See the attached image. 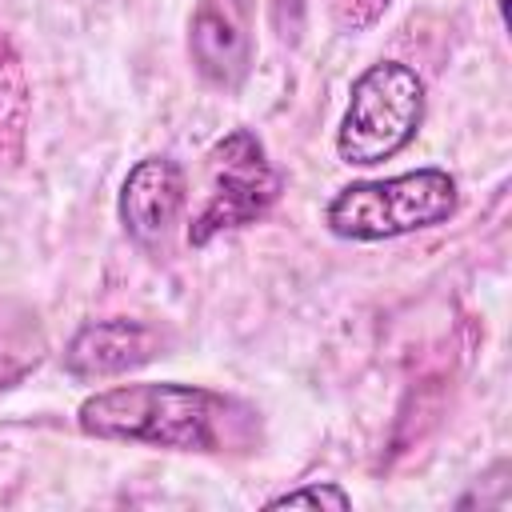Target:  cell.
<instances>
[{
  "mask_svg": "<svg viewBox=\"0 0 512 512\" xmlns=\"http://www.w3.org/2000/svg\"><path fill=\"white\" fill-rule=\"evenodd\" d=\"M76 424L96 440H128L176 452H252L260 440V412L228 392L200 384H116L92 392L76 408Z\"/></svg>",
  "mask_w": 512,
  "mask_h": 512,
  "instance_id": "1",
  "label": "cell"
},
{
  "mask_svg": "<svg viewBox=\"0 0 512 512\" xmlns=\"http://www.w3.org/2000/svg\"><path fill=\"white\" fill-rule=\"evenodd\" d=\"M456 180L444 168H416L388 180L344 184L328 208L324 224L340 240H392L432 224H444L456 212Z\"/></svg>",
  "mask_w": 512,
  "mask_h": 512,
  "instance_id": "2",
  "label": "cell"
},
{
  "mask_svg": "<svg viewBox=\"0 0 512 512\" xmlns=\"http://www.w3.org/2000/svg\"><path fill=\"white\" fill-rule=\"evenodd\" d=\"M424 124V80L400 60L368 64L352 88L336 128V156L356 168H372L404 152Z\"/></svg>",
  "mask_w": 512,
  "mask_h": 512,
  "instance_id": "3",
  "label": "cell"
},
{
  "mask_svg": "<svg viewBox=\"0 0 512 512\" xmlns=\"http://www.w3.org/2000/svg\"><path fill=\"white\" fill-rule=\"evenodd\" d=\"M204 168H208V196L188 224L192 248H204L220 232H236L264 220L284 188V176L272 168L260 136L248 128H232L228 136H220L208 148Z\"/></svg>",
  "mask_w": 512,
  "mask_h": 512,
  "instance_id": "4",
  "label": "cell"
},
{
  "mask_svg": "<svg viewBox=\"0 0 512 512\" xmlns=\"http://www.w3.org/2000/svg\"><path fill=\"white\" fill-rule=\"evenodd\" d=\"M116 212L132 244L152 256H168V240L184 212V168L164 152L136 160L120 184Z\"/></svg>",
  "mask_w": 512,
  "mask_h": 512,
  "instance_id": "5",
  "label": "cell"
},
{
  "mask_svg": "<svg viewBox=\"0 0 512 512\" xmlns=\"http://www.w3.org/2000/svg\"><path fill=\"white\" fill-rule=\"evenodd\" d=\"M188 56L204 84L236 92L252 72L248 0H196L188 20Z\"/></svg>",
  "mask_w": 512,
  "mask_h": 512,
  "instance_id": "6",
  "label": "cell"
},
{
  "mask_svg": "<svg viewBox=\"0 0 512 512\" xmlns=\"http://www.w3.org/2000/svg\"><path fill=\"white\" fill-rule=\"evenodd\" d=\"M168 336L132 316H112V320H88L76 328V336L64 348V372L72 380H108L124 376L156 356H164Z\"/></svg>",
  "mask_w": 512,
  "mask_h": 512,
  "instance_id": "7",
  "label": "cell"
},
{
  "mask_svg": "<svg viewBox=\"0 0 512 512\" xmlns=\"http://www.w3.org/2000/svg\"><path fill=\"white\" fill-rule=\"evenodd\" d=\"M28 120H32V88L24 60L0 24V176L16 172L28 148Z\"/></svg>",
  "mask_w": 512,
  "mask_h": 512,
  "instance_id": "8",
  "label": "cell"
},
{
  "mask_svg": "<svg viewBox=\"0 0 512 512\" xmlns=\"http://www.w3.org/2000/svg\"><path fill=\"white\" fill-rule=\"evenodd\" d=\"M48 352L36 312L12 296H0V392L16 388L28 372L40 368Z\"/></svg>",
  "mask_w": 512,
  "mask_h": 512,
  "instance_id": "9",
  "label": "cell"
},
{
  "mask_svg": "<svg viewBox=\"0 0 512 512\" xmlns=\"http://www.w3.org/2000/svg\"><path fill=\"white\" fill-rule=\"evenodd\" d=\"M268 508H352V496L324 480V484H304V488H288L280 496L268 500Z\"/></svg>",
  "mask_w": 512,
  "mask_h": 512,
  "instance_id": "10",
  "label": "cell"
},
{
  "mask_svg": "<svg viewBox=\"0 0 512 512\" xmlns=\"http://www.w3.org/2000/svg\"><path fill=\"white\" fill-rule=\"evenodd\" d=\"M392 0H328V12L340 32H364L372 28Z\"/></svg>",
  "mask_w": 512,
  "mask_h": 512,
  "instance_id": "11",
  "label": "cell"
},
{
  "mask_svg": "<svg viewBox=\"0 0 512 512\" xmlns=\"http://www.w3.org/2000/svg\"><path fill=\"white\" fill-rule=\"evenodd\" d=\"M304 24V0H272V28L280 32V40L296 44Z\"/></svg>",
  "mask_w": 512,
  "mask_h": 512,
  "instance_id": "12",
  "label": "cell"
}]
</instances>
